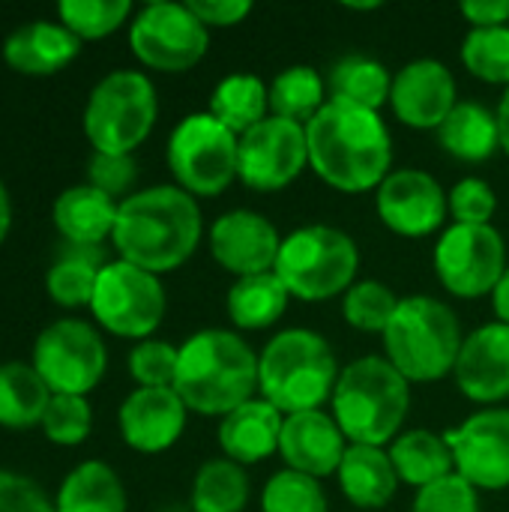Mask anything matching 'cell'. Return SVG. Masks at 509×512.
Segmentation results:
<instances>
[{
	"mask_svg": "<svg viewBox=\"0 0 509 512\" xmlns=\"http://www.w3.org/2000/svg\"><path fill=\"white\" fill-rule=\"evenodd\" d=\"M381 339L387 360L408 384L447 378L456 369L465 342L459 315L447 303L426 294L405 297Z\"/></svg>",
	"mask_w": 509,
	"mask_h": 512,
	"instance_id": "8992f818",
	"label": "cell"
},
{
	"mask_svg": "<svg viewBox=\"0 0 509 512\" xmlns=\"http://www.w3.org/2000/svg\"><path fill=\"white\" fill-rule=\"evenodd\" d=\"M9 228H12V198H9V192H6V186L0 180V246L9 237Z\"/></svg>",
	"mask_w": 509,
	"mask_h": 512,
	"instance_id": "681fc988",
	"label": "cell"
},
{
	"mask_svg": "<svg viewBox=\"0 0 509 512\" xmlns=\"http://www.w3.org/2000/svg\"><path fill=\"white\" fill-rule=\"evenodd\" d=\"M132 15L129 0H63L57 3L60 24L75 33L81 42L87 39H105L114 30H120Z\"/></svg>",
	"mask_w": 509,
	"mask_h": 512,
	"instance_id": "e575fe53",
	"label": "cell"
},
{
	"mask_svg": "<svg viewBox=\"0 0 509 512\" xmlns=\"http://www.w3.org/2000/svg\"><path fill=\"white\" fill-rule=\"evenodd\" d=\"M165 306L168 297L159 276L120 258L102 264L90 300V312L102 330L120 339L144 342L159 330L165 318Z\"/></svg>",
	"mask_w": 509,
	"mask_h": 512,
	"instance_id": "30bf717a",
	"label": "cell"
},
{
	"mask_svg": "<svg viewBox=\"0 0 509 512\" xmlns=\"http://www.w3.org/2000/svg\"><path fill=\"white\" fill-rule=\"evenodd\" d=\"M285 414L267 399H249L219 423V447L237 465H258L279 453Z\"/></svg>",
	"mask_w": 509,
	"mask_h": 512,
	"instance_id": "603a6c76",
	"label": "cell"
},
{
	"mask_svg": "<svg viewBox=\"0 0 509 512\" xmlns=\"http://www.w3.org/2000/svg\"><path fill=\"white\" fill-rule=\"evenodd\" d=\"M345 453H348V438L342 435L333 414H324L318 408V411H300L285 417L282 441H279V456L285 459V468L321 480L339 471Z\"/></svg>",
	"mask_w": 509,
	"mask_h": 512,
	"instance_id": "44dd1931",
	"label": "cell"
},
{
	"mask_svg": "<svg viewBox=\"0 0 509 512\" xmlns=\"http://www.w3.org/2000/svg\"><path fill=\"white\" fill-rule=\"evenodd\" d=\"M399 297L378 279H360L342 300L345 321L360 333H384L399 309Z\"/></svg>",
	"mask_w": 509,
	"mask_h": 512,
	"instance_id": "8d00e7d4",
	"label": "cell"
},
{
	"mask_svg": "<svg viewBox=\"0 0 509 512\" xmlns=\"http://www.w3.org/2000/svg\"><path fill=\"white\" fill-rule=\"evenodd\" d=\"M0 512H57L54 501L24 474L0 471Z\"/></svg>",
	"mask_w": 509,
	"mask_h": 512,
	"instance_id": "f6af8a7d",
	"label": "cell"
},
{
	"mask_svg": "<svg viewBox=\"0 0 509 512\" xmlns=\"http://www.w3.org/2000/svg\"><path fill=\"white\" fill-rule=\"evenodd\" d=\"M201 207L174 183L132 192L120 201L114 225V249L153 276L183 267L201 243Z\"/></svg>",
	"mask_w": 509,
	"mask_h": 512,
	"instance_id": "7a4b0ae2",
	"label": "cell"
},
{
	"mask_svg": "<svg viewBox=\"0 0 509 512\" xmlns=\"http://www.w3.org/2000/svg\"><path fill=\"white\" fill-rule=\"evenodd\" d=\"M414 512H480V492L459 474H450L417 492Z\"/></svg>",
	"mask_w": 509,
	"mask_h": 512,
	"instance_id": "7bdbcfd3",
	"label": "cell"
},
{
	"mask_svg": "<svg viewBox=\"0 0 509 512\" xmlns=\"http://www.w3.org/2000/svg\"><path fill=\"white\" fill-rule=\"evenodd\" d=\"M39 429L57 447L84 444L93 429V411L87 396H51Z\"/></svg>",
	"mask_w": 509,
	"mask_h": 512,
	"instance_id": "ab89813d",
	"label": "cell"
},
{
	"mask_svg": "<svg viewBox=\"0 0 509 512\" xmlns=\"http://www.w3.org/2000/svg\"><path fill=\"white\" fill-rule=\"evenodd\" d=\"M174 390L201 417H228L258 393V354L231 330H198L180 345Z\"/></svg>",
	"mask_w": 509,
	"mask_h": 512,
	"instance_id": "3957f363",
	"label": "cell"
},
{
	"mask_svg": "<svg viewBox=\"0 0 509 512\" xmlns=\"http://www.w3.org/2000/svg\"><path fill=\"white\" fill-rule=\"evenodd\" d=\"M462 63L474 78L509 87V27H471L462 42Z\"/></svg>",
	"mask_w": 509,
	"mask_h": 512,
	"instance_id": "d590c367",
	"label": "cell"
},
{
	"mask_svg": "<svg viewBox=\"0 0 509 512\" xmlns=\"http://www.w3.org/2000/svg\"><path fill=\"white\" fill-rule=\"evenodd\" d=\"M456 387L477 405L509 399V327L501 321L483 324L465 336L456 369Z\"/></svg>",
	"mask_w": 509,
	"mask_h": 512,
	"instance_id": "ffe728a7",
	"label": "cell"
},
{
	"mask_svg": "<svg viewBox=\"0 0 509 512\" xmlns=\"http://www.w3.org/2000/svg\"><path fill=\"white\" fill-rule=\"evenodd\" d=\"M48 384L39 378L33 363H0V426L24 432L42 423L51 402Z\"/></svg>",
	"mask_w": 509,
	"mask_h": 512,
	"instance_id": "f1b7e54d",
	"label": "cell"
},
{
	"mask_svg": "<svg viewBox=\"0 0 509 512\" xmlns=\"http://www.w3.org/2000/svg\"><path fill=\"white\" fill-rule=\"evenodd\" d=\"M186 6L207 27H234V24H240L252 12L249 0H189Z\"/></svg>",
	"mask_w": 509,
	"mask_h": 512,
	"instance_id": "bcb514c9",
	"label": "cell"
},
{
	"mask_svg": "<svg viewBox=\"0 0 509 512\" xmlns=\"http://www.w3.org/2000/svg\"><path fill=\"white\" fill-rule=\"evenodd\" d=\"M495 114H498V129H501V150L509 156V87L504 90Z\"/></svg>",
	"mask_w": 509,
	"mask_h": 512,
	"instance_id": "f907efd6",
	"label": "cell"
},
{
	"mask_svg": "<svg viewBox=\"0 0 509 512\" xmlns=\"http://www.w3.org/2000/svg\"><path fill=\"white\" fill-rule=\"evenodd\" d=\"M57 512H126V489L105 462H81L72 468L54 498Z\"/></svg>",
	"mask_w": 509,
	"mask_h": 512,
	"instance_id": "83f0119b",
	"label": "cell"
},
{
	"mask_svg": "<svg viewBox=\"0 0 509 512\" xmlns=\"http://www.w3.org/2000/svg\"><path fill=\"white\" fill-rule=\"evenodd\" d=\"M309 165L306 126L285 117H264L240 135L237 180L255 192H279L291 186Z\"/></svg>",
	"mask_w": 509,
	"mask_h": 512,
	"instance_id": "5bb4252c",
	"label": "cell"
},
{
	"mask_svg": "<svg viewBox=\"0 0 509 512\" xmlns=\"http://www.w3.org/2000/svg\"><path fill=\"white\" fill-rule=\"evenodd\" d=\"M435 273L441 285L462 300L495 291L507 273V243L492 225H453L435 246Z\"/></svg>",
	"mask_w": 509,
	"mask_h": 512,
	"instance_id": "4fadbf2b",
	"label": "cell"
},
{
	"mask_svg": "<svg viewBox=\"0 0 509 512\" xmlns=\"http://www.w3.org/2000/svg\"><path fill=\"white\" fill-rule=\"evenodd\" d=\"M441 147L462 162H483L501 147L498 114L480 102L459 99L447 120L438 126Z\"/></svg>",
	"mask_w": 509,
	"mask_h": 512,
	"instance_id": "484cf974",
	"label": "cell"
},
{
	"mask_svg": "<svg viewBox=\"0 0 509 512\" xmlns=\"http://www.w3.org/2000/svg\"><path fill=\"white\" fill-rule=\"evenodd\" d=\"M117 210L120 201H114L111 195L99 192L90 183H78L54 198L51 222L57 234L72 246H99L114 234Z\"/></svg>",
	"mask_w": 509,
	"mask_h": 512,
	"instance_id": "cb8c5ba5",
	"label": "cell"
},
{
	"mask_svg": "<svg viewBox=\"0 0 509 512\" xmlns=\"http://www.w3.org/2000/svg\"><path fill=\"white\" fill-rule=\"evenodd\" d=\"M99 270L102 267L93 258H87V255H63L60 261L51 264V270L45 276L48 297L57 306H63V309L90 306Z\"/></svg>",
	"mask_w": 509,
	"mask_h": 512,
	"instance_id": "f35d334b",
	"label": "cell"
},
{
	"mask_svg": "<svg viewBox=\"0 0 509 512\" xmlns=\"http://www.w3.org/2000/svg\"><path fill=\"white\" fill-rule=\"evenodd\" d=\"M138 177V165L132 156H117V153H93L90 168H87V183L96 186L99 192L111 195L114 201L126 198ZM132 195V192H129Z\"/></svg>",
	"mask_w": 509,
	"mask_h": 512,
	"instance_id": "ee69618b",
	"label": "cell"
},
{
	"mask_svg": "<svg viewBox=\"0 0 509 512\" xmlns=\"http://www.w3.org/2000/svg\"><path fill=\"white\" fill-rule=\"evenodd\" d=\"M189 408L174 387H135L117 414L126 447L144 456L171 450L186 429Z\"/></svg>",
	"mask_w": 509,
	"mask_h": 512,
	"instance_id": "d6986e66",
	"label": "cell"
},
{
	"mask_svg": "<svg viewBox=\"0 0 509 512\" xmlns=\"http://www.w3.org/2000/svg\"><path fill=\"white\" fill-rule=\"evenodd\" d=\"M360 249L351 234L330 225H303L282 237L276 276L291 297L306 303H324L357 282Z\"/></svg>",
	"mask_w": 509,
	"mask_h": 512,
	"instance_id": "52a82bcc",
	"label": "cell"
},
{
	"mask_svg": "<svg viewBox=\"0 0 509 512\" xmlns=\"http://www.w3.org/2000/svg\"><path fill=\"white\" fill-rule=\"evenodd\" d=\"M159 117L156 87L144 72L114 69L87 96L84 105V135L93 153L132 156Z\"/></svg>",
	"mask_w": 509,
	"mask_h": 512,
	"instance_id": "ba28073f",
	"label": "cell"
},
{
	"mask_svg": "<svg viewBox=\"0 0 509 512\" xmlns=\"http://www.w3.org/2000/svg\"><path fill=\"white\" fill-rule=\"evenodd\" d=\"M192 512H243L249 504L246 468L231 459H210L192 483Z\"/></svg>",
	"mask_w": 509,
	"mask_h": 512,
	"instance_id": "d6a6232c",
	"label": "cell"
},
{
	"mask_svg": "<svg viewBox=\"0 0 509 512\" xmlns=\"http://www.w3.org/2000/svg\"><path fill=\"white\" fill-rule=\"evenodd\" d=\"M348 9H357V12H369V9H381V3L378 0H372V3H345Z\"/></svg>",
	"mask_w": 509,
	"mask_h": 512,
	"instance_id": "816d5d0a",
	"label": "cell"
},
{
	"mask_svg": "<svg viewBox=\"0 0 509 512\" xmlns=\"http://www.w3.org/2000/svg\"><path fill=\"white\" fill-rule=\"evenodd\" d=\"M336 474H339L342 495L360 510L387 507L399 489V474L393 468L390 450L384 447L348 444V453Z\"/></svg>",
	"mask_w": 509,
	"mask_h": 512,
	"instance_id": "d4e9b609",
	"label": "cell"
},
{
	"mask_svg": "<svg viewBox=\"0 0 509 512\" xmlns=\"http://www.w3.org/2000/svg\"><path fill=\"white\" fill-rule=\"evenodd\" d=\"M339 363L330 342L306 327L273 336L258 357V393L285 417L318 411L333 399Z\"/></svg>",
	"mask_w": 509,
	"mask_h": 512,
	"instance_id": "5b68a950",
	"label": "cell"
},
{
	"mask_svg": "<svg viewBox=\"0 0 509 512\" xmlns=\"http://www.w3.org/2000/svg\"><path fill=\"white\" fill-rule=\"evenodd\" d=\"M390 459L399 474V483H408L417 492L456 474L453 450H450L447 438H441L429 429H411V432L399 435L390 444Z\"/></svg>",
	"mask_w": 509,
	"mask_h": 512,
	"instance_id": "4316f807",
	"label": "cell"
},
{
	"mask_svg": "<svg viewBox=\"0 0 509 512\" xmlns=\"http://www.w3.org/2000/svg\"><path fill=\"white\" fill-rule=\"evenodd\" d=\"M180 348L162 339H144L129 354V375L138 387H174Z\"/></svg>",
	"mask_w": 509,
	"mask_h": 512,
	"instance_id": "60d3db41",
	"label": "cell"
},
{
	"mask_svg": "<svg viewBox=\"0 0 509 512\" xmlns=\"http://www.w3.org/2000/svg\"><path fill=\"white\" fill-rule=\"evenodd\" d=\"M210 255L237 279L273 273L282 249L276 225L255 210H228L210 228Z\"/></svg>",
	"mask_w": 509,
	"mask_h": 512,
	"instance_id": "e0dca14e",
	"label": "cell"
},
{
	"mask_svg": "<svg viewBox=\"0 0 509 512\" xmlns=\"http://www.w3.org/2000/svg\"><path fill=\"white\" fill-rule=\"evenodd\" d=\"M459 12L474 27H507L509 0H465Z\"/></svg>",
	"mask_w": 509,
	"mask_h": 512,
	"instance_id": "7dc6e473",
	"label": "cell"
},
{
	"mask_svg": "<svg viewBox=\"0 0 509 512\" xmlns=\"http://www.w3.org/2000/svg\"><path fill=\"white\" fill-rule=\"evenodd\" d=\"M333 420L348 444L384 447L399 438L411 411V384L387 357H363L339 372Z\"/></svg>",
	"mask_w": 509,
	"mask_h": 512,
	"instance_id": "277c9868",
	"label": "cell"
},
{
	"mask_svg": "<svg viewBox=\"0 0 509 512\" xmlns=\"http://www.w3.org/2000/svg\"><path fill=\"white\" fill-rule=\"evenodd\" d=\"M447 204L456 225H492L498 195L483 177H465L447 192Z\"/></svg>",
	"mask_w": 509,
	"mask_h": 512,
	"instance_id": "b9f144b4",
	"label": "cell"
},
{
	"mask_svg": "<svg viewBox=\"0 0 509 512\" xmlns=\"http://www.w3.org/2000/svg\"><path fill=\"white\" fill-rule=\"evenodd\" d=\"M456 78L453 72L432 57H420L405 63L393 75L390 108L399 123L411 129H435L456 108Z\"/></svg>",
	"mask_w": 509,
	"mask_h": 512,
	"instance_id": "ac0fdd59",
	"label": "cell"
},
{
	"mask_svg": "<svg viewBox=\"0 0 509 512\" xmlns=\"http://www.w3.org/2000/svg\"><path fill=\"white\" fill-rule=\"evenodd\" d=\"M492 306H495L498 321L509 327V267L507 273L501 276V282L495 285V291H492Z\"/></svg>",
	"mask_w": 509,
	"mask_h": 512,
	"instance_id": "c3c4849f",
	"label": "cell"
},
{
	"mask_svg": "<svg viewBox=\"0 0 509 512\" xmlns=\"http://www.w3.org/2000/svg\"><path fill=\"white\" fill-rule=\"evenodd\" d=\"M306 144L315 174L345 195L378 189L393 165V138L381 114L339 99L306 123Z\"/></svg>",
	"mask_w": 509,
	"mask_h": 512,
	"instance_id": "6da1fadb",
	"label": "cell"
},
{
	"mask_svg": "<svg viewBox=\"0 0 509 512\" xmlns=\"http://www.w3.org/2000/svg\"><path fill=\"white\" fill-rule=\"evenodd\" d=\"M207 111L240 138L264 117H270V87L252 72H234L213 87Z\"/></svg>",
	"mask_w": 509,
	"mask_h": 512,
	"instance_id": "f546056e",
	"label": "cell"
},
{
	"mask_svg": "<svg viewBox=\"0 0 509 512\" xmlns=\"http://www.w3.org/2000/svg\"><path fill=\"white\" fill-rule=\"evenodd\" d=\"M132 54L156 72H186L210 48V27L186 3H147L129 24Z\"/></svg>",
	"mask_w": 509,
	"mask_h": 512,
	"instance_id": "7c38bea8",
	"label": "cell"
},
{
	"mask_svg": "<svg viewBox=\"0 0 509 512\" xmlns=\"http://www.w3.org/2000/svg\"><path fill=\"white\" fill-rule=\"evenodd\" d=\"M327 90L330 99L351 102L369 111H381V105L390 102L393 90V75L387 72L384 63L363 57V54H348L339 63H333L327 75Z\"/></svg>",
	"mask_w": 509,
	"mask_h": 512,
	"instance_id": "1f68e13d",
	"label": "cell"
},
{
	"mask_svg": "<svg viewBox=\"0 0 509 512\" xmlns=\"http://www.w3.org/2000/svg\"><path fill=\"white\" fill-rule=\"evenodd\" d=\"M33 369L54 396H87L108 369V351L96 327L60 318L36 336Z\"/></svg>",
	"mask_w": 509,
	"mask_h": 512,
	"instance_id": "8fae6325",
	"label": "cell"
},
{
	"mask_svg": "<svg viewBox=\"0 0 509 512\" xmlns=\"http://www.w3.org/2000/svg\"><path fill=\"white\" fill-rule=\"evenodd\" d=\"M444 438L453 450L456 474L465 477L477 492L509 489L507 408H483Z\"/></svg>",
	"mask_w": 509,
	"mask_h": 512,
	"instance_id": "9a60e30c",
	"label": "cell"
},
{
	"mask_svg": "<svg viewBox=\"0 0 509 512\" xmlns=\"http://www.w3.org/2000/svg\"><path fill=\"white\" fill-rule=\"evenodd\" d=\"M261 512H327V495L321 480L282 468L261 492Z\"/></svg>",
	"mask_w": 509,
	"mask_h": 512,
	"instance_id": "74e56055",
	"label": "cell"
},
{
	"mask_svg": "<svg viewBox=\"0 0 509 512\" xmlns=\"http://www.w3.org/2000/svg\"><path fill=\"white\" fill-rule=\"evenodd\" d=\"M327 81L312 66H288L270 81V114L294 123H309L327 105Z\"/></svg>",
	"mask_w": 509,
	"mask_h": 512,
	"instance_id": "836d02e7",
	"label": "cell"
},
{
	"mask_svg": "<svg viewBox=\"0 0 509 512\" xmlns=\"http://www.w3.org/2000/svg\"><path fill=\"white\" fill-rule=\"evenodd\" d=\"M291 294L276 273L243 276L228 291V318L237 330H267L288 306Z\"/></svg>",
	"mask_w": 509,
	"mask_h": 512,
	"instance_id": "4dcf8cb0",
	"label": "cell"
},
{
	"mask_svg": "<svg viewBox=\"0 0 509 512\" xmlns=\"http://www.w3.org/2000/svg\"><path fill=\"white\" fill-rule=\"evenodd\" d=\"M375 210L393 234L417 240L435 234L444 225L450 204L444 186L429 171L396 168L375 189Z\"/></svg>",
	"mask_w": 509,
	"mask_h": 512,
	"instance_id": "2e32d148",
	"label": "cell"
},
{
	"mask_svg": "<svg viewBox=\"0 0 509 512\" xmlns=\"http://www.w3.org/2000/svg\"><path fill=\"white\" fill-rule=\"evenodd\" d=\"M81 51V39L60 21H27L3 42V60L12 72L27 78H48L66 69Z\"/></svg>",
	"mask_w": 509,
	"mask_h": 512,
	"instance_id": "7402d4cb",
	"label": "cell"
},
{
	"mask_svg": "<svg viewBox=\"0 0 509 512\" xmlns=\"http://www.w3.org/2000/svg\"><path fill=\"white\" fill-rule=\"evenodd\" d=\"M165 156L174 186L192 198H216L237 180L240 138L210 111H198L174 126Z\"/></svg>",
	"mask_w": 509,
	"mask_h": 512,
	"instance_id": "9c48e42d",
	"label": "cell"
}]
</instances>
